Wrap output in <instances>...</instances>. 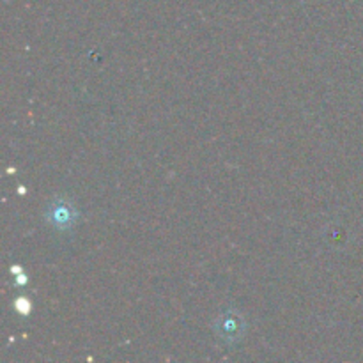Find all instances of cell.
<instances>
[{
	"mask_svg": "<svg viewBox=\"0 0 363 363\" xmlns=\"http://www.w3.org/2000/svg\"><path fill=\"white\" fill-rule=\"evenodd\" d=\"M78 213L66 199H55L46 209V220L57 230H69L77 223Z\"/></svg>",
	"mask_w": 363,
	"mask_h": 363,
	"instance_id": "obj_1",
	"label": "cell"
},
{
	"mask_svg": "<svg viewBox=\"0 0 363 363\" xmlns=\"http://www.w3.org/2000/svg\"><path fill=\"white\" fill-rule=\"evenodd\" d=\"M216 333L223 340H227V342L238 340L240 337H243L241 335L243 333V319L236 318L234 314H223L216 321Z\"/></svg>",
	"mask_w": 363,
	"mask_h": 363,
	"instance_id": "obj_2",
	"label": "cell"
},
{
	"mask_svg": "<svg viewBox=\"0 0 363 363\" xmlns=\"http://www.w3.org/2000/svg\"><path fill=\"white\" fill-rule=\"evenodd\" d=\"M14 308H16L20 314H28V312H30V301H28L27 298H18V300L14 301Z\"/></svg>",
	"mask_w": 363,
	"mask_h": 363,
	"instance_id": "obj_3",
	"label": "cell"
}]
</instances>
